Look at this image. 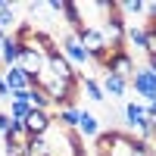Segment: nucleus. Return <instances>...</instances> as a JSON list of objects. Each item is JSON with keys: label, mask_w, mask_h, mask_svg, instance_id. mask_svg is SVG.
I'll return each instance as SVG.
<instances>
[{"label": "nucleus", "mask_w": 156, "mask_h": 156, "mask_svg": "<svg viewBox=\"0 0 156 156\" xmlns=\"http://www.w3.org/2000/svg\"><path fill=\"white\" fill-rule=\"evenodd\" d=\"M3 81H6V87H9V94H22V90H31V78L25 75L19 66L3 69Z\"/></svg>", "instance_id": "9"}, {"label": "nucleus", "mask_w": 156, "mask_h": 156, "mask_svg": "<svg viewBox=\"0 0 156 156\" xmlns=\"http://www.w3.org/2000/svg\"><path fill=\"white\" fill-rule=\"evenodd\" d=\"M78 134H81V137H90V140H94V137L100 134V119H97L94 112L81 109V122H78Z\"/></svg>", "instance_id": "11"}, {"label": "nucleus", "mask_w": 156, "mask_h": 156, "mask_svg": "<svg viewBox=\"0 0 156 156\" xmlns=\"http://www.w3.org/2000/svg\"><path fill=\"white\" fill-rule=\"evenodd\" d=\"M19 56H22V44L12 34H6L3 41H0V66H3V69L19 66Z\"/></svg>", "instance_id": "8"}, {"label": "nucleus", "mask_w": 156, "mask_h": 156, "mask_svg": "<svg viewBox=\"0 0 156 156\" xmlns=\"http://www.w3.org/2000/svg\"><path fill=\"white\" fill-rule=\"evenodd\" d=\"M125 41L131 44V47H137V50H144V44H147V25H134V22H128Z\"/></svg>", "instance_id": "14"}, {"label": "nucleus", "mask_w": 156, "mask_h": 156, "mask_svg": "<svg viewBox=\"0 0 156 156\" xmlns=\"http://www.w3.org/2000/svg\"><path fill=\"white\" fill-rule=\"evenodd\" d=\"M47 9H53V12H62V9H66V0H47Z\"/></svg>", "instance_id": "20"}, {"label": "nucleus", "mask_w": 156, "mask_h": 156, "mask_svg": "<svg viewBox=\"0 0 156 156\" xmlns=\"http://www.w3.org/2000/svg\"><path fill=\"white\" fill-rule=\"evenodd\" d=\"M0 97H3V100H12V94H9V87H6V81H3V75H0Z\"/></svg>", "instance_id": "22"}, {"label": "nucleus", "mask_w": 156, "mask_h": 156, "mask_svg": "<svg viewBox=\"0 0 156 156\" xmlns=\"http://www.w3.org/2000/svg\"><path fill=\"white\" fill-rule=\"evenodd\" d=\"M144 53H147V59L156 56V28H153V25H147V44H144Z\"/></svg>", "instance_id": "19"}, {"label": "nucleus", "mask_w": 156, "mask_h": 156, "mask_svg": "<svg viewBox=\"0 0 156 156\" xmlns=\"http://www.w3.org/2000/svg\"><path fill=\"white\" fill-rule=\"evenodd\" d=\"M103 94L106 97H125V90H128V81L125 78H119V75H103Z\"/></svg>", "instance_id": "12"}, {"label": "nucleus", "mask_w": 156, "mask_h": 156, "mask_svg": "<svg viewBox=\"0 0 156 156\" xmlns=\"http://www.w3.org/2000/svg\"><path fill=\"white\" fill-rule=\"evenodd\" d=\"M122 9V16L128 12V16H147V3L144 0H125V3H119Z\"/></svg>", "instance_id": "18"}, {"label": "nucleus", "mask_w": 156, "mask_h": 156, "mask_svg": "<svg viewBox=\"0 0 156 156\" xmlns=\"http://www.w3.org/2000/svg\"><path fill=\"white\" fill-rule=\"evenodd\" d=\"M53 122L66 131H78V122H81V106H66V109H56Z\"/></svg>", "instance_id": "10"}, {"label": "nucleus", "mask_w": 156, "mask_h": 156, "mask_svg": "<svg viewBox=\"0 0 156 156\" xmlns=\"http://www.w3.org/2000/svg\"><path fill=\"white\" fill-rule=\"evenodd\" d=\"M47 69L53 72L59 81H69V84H81V75H78V69L72 66V62L62 56V50L56 47V50H50L47 53Z\"/></svg>", "instance_id": "3"}, {"label": "nucleus", "mask_w": 156, "mask_h": 156, "mask_svg": "<svg viewBox=\"0 0 156 156\" xmlns=\"http://www.w3.org/2000/svg\"><path fill=\"white\" fill-rule=\"evenodd\" d=\"M147 25H153V28H156V22H147Z\"/></svg>", "instance_id": "26"}, {"label": "nucleus", "mask_w": 156, "mask_h": 156, "mask_svg": "<svg viewBox=\"0 0 156 156\" xmlns=\"http://www.w3.org/2000/svg\"><path fill=\"white\" fill-rule=\"evenodd\" d=\"M28 103H31V109H44V112H50V106H53V103H50V97H47L37 84L28 90Z\"/></svg>", "instance_id": "17"}, {"label": "nucleus", "mask_w": 156, "mask_h": 156, "mask_svg": "<svg viewBox=\"0 0 156 156\" xmlns=\"http://www.w3.org/2000/svg\"><path fill=\"white\" fill-rule=\"evenodd\" d=\"M128 87H131V90H134V94L144 100V103H150V100L156 97V72H153L150 66L137 69V72L131 75V81H128Z\"/></svg>", "instance_id": "4"}, {"label": "nucleus", "mask_w": 156, "mask_h": 156, "mask_svg": "<svg viewBox=\"0 0 156 156\" xmlns=\"http://www.w3.org/2000/svg\"><path fill=\"white\" fill-rule=\"evenodd\" d=\"M3 37H6V31H3V28H0V41H3Z\"/></svg>", "instance_id": "25"}, {"label": "nucleus", "mask_w": 156, "mask_h": 156, "mask_svg": "<svg viewBox=\"0 0 156 156\" xmlns=\"http://www.w3.org/2000/svg\"><path fill=\"white\" fill-rule=\"evenodd\" d=\"M25 156H50L47 137H28L25 140Z\"/></svg>", "instance_id": "16"}, {"label": "nucleus", "mask_w": 156, "mask_h": 156, "mask_svg": "<svg viewBox=\"0 0 156 156\" xmlns=\"http://www.w3.org/2000/svg\"><path fill=\"white\" fill-rule=\"evenodd\" d=\"M147 22H156V0L147 3Z\"/></svg>", "instance_id": "21"}, {"label": "nucleus", "mask_w": 156, "mask_h": 156, "mask_svg": "<svg viewBox=\"0 0 156 156\" xmlns=\"http://www.w3.org/2000/svg\"><path fill=\"white\" fill-rule=\"evenodd\" d=\"M78 34V41L84 44V50L90 53V59L97 62V66H103L106 62V56L112 53L109 50V44H106V37H103V31H100V25H84L81 31H75Z\"/></svg>", "instance_id": "1"}, {"label": "nucleus", "mask_w": 156, "mask_h": 156, "mask_svg": "<svg viewBox=\"0 0 156 156\" xmlns=\"http://www.w3.org/2000/svg\"><path fill=\"white\" fill-rule=\"evenodd\" d=\"M59 50H62V56H66L75 69H78V66H87V62H90V53L84 50V44L78 41V34H75V31H66V34H62Z\"/></svg>", "instance_id": "5"}, {"label": "nucleus", "mask_w": 156, "mask_h": 156, "mask_svg": "<svg viewBox=\"0 0 156 156\" xmlns=\"http://www.w3.org/2000/svg\"><path fill=\"white\" fill-rule=\"evenodd\" d=\"M100 69H103V75H119L125 81H131V75L137 72V62L131 56V50H112Z\"/></svg>", "instance_id": "2"}, {"label": "nucleus", "mask_w": 156, "mask_h": 156, "mask_svg": "<svg viewBox=\"0 0 156 156\" xmlns=\"http://www.w3.org/2000/svg\"><path fill=\"white\" fill-rule=\"evenodd\" d=\"M81 90L94 100V103H106V94H103V84L97 81V78H90V75H81Z\"/></svg>", "instance_id": "13"}, {"label": "nucleus", "mask_w": 156, "mask_h": 156, "mask_svg": "<svg viewBox=\"0 0 156 156\" xmlns=\"http://www.w3.org/2000/svg\"><path fill=\"white\" fill-rule=\"evenodd\" d=\"M147 115H150V119H156V97L147 103Z\"/></svg>", "instance_id": "23"}, {"label": "nucleus", "mask_w": 156, "mask_h": 156, "mask_svg": "<svg viewBox=\"0 0 156 156\" xmlns=\"http://www.w3.org/2000/svg\"><path fill=\"white\" fill-rule=\"evenodd\" d=\"M19 69L28 75V78H37L44 69H47V56L44 53H37V50H31V47H25L22 44V56H19Z\"/></svg>", "instance_id": "7"}, {"label": "nucleus", "mask_w": 156, "mask_h": 156, "mask_svg": "<svg viewBox=\"0 0 156 156\" xmlns=\"http://www.w3.org/2000/svg\"><path fill=\"white\" fill-rule=\"evenodd\" d=\"M147 66H150V69L156 72V56H150V59H147Z\"/></svg>", "instance_id": "24"}, {"label": "nucleus", "mask_w": 156, "mask_h": 156, "mask_svg": "<svg viewBox=\"0 0 156 156\" xmlns=\"http://www.w3.org/2000/svg\"><path fill=\"white\" fill-rule=\"evenodd\" d=\"M19 25V16H16V6L9 3V0H0V28H16Z\"/></svg>", "instance_id": "15"}, {"label": "nucleus", "mask_w": 156, "mask_h": 156, "mask_svg": "<svg viewBox=\"0 0 156 156\" xmlns=\"http://www.w3.org/2000/svg\"><path fill=\"white\" fill-rule=\"evenodd\" d=\"M25 125V134L28 137H47L50 134V128H53V112H44V109H31L28 112V119L22 122Z\"/></svg>", "instance_id": "6"}]
</instances>
